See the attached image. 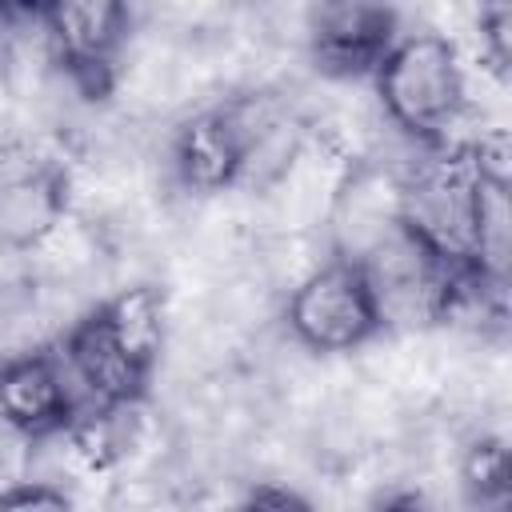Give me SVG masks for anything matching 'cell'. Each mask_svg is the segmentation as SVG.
Listing matches in <instances>:
<instances>
[{"mask_svg": "<svg viewBox=\"0 0 512 512\" xmlns=\"http://www.w3.org/2000/svg\"><path fill=\"white\" fill-rule=\"evenodd\" d=\"M384 120L424 152L448 148L468 112V64L444 32H400L372 72Z\"/></svg>", "mask_w": 512, "mask_h": 512, "instance_id": "7a4b0ae2", "label": "cell"}, {"mask_svg": "<svg viewBox=\"0 0 512 512\" xmlns=\"http://www.w3.org/2000/svg\"><path fill=\"white\" fill-rule=\"evenodd\" d=\"M36 28L48 48V60L64 72V80L80 96H108L132 32V12L112 0H80V4H40Z\"/></svg>", "mask_w": 512, "mask_h": 512, "instance_id": "277c9868", "label": "cell"}, {"mask_svg": "<svg viewBox=\"0 0 512 512\" xmlns=\"http://www.w3.org/2000/svg\"><path fill=\"white\" fill-rule=\"evenodd\" d=\"M72 212V176L60 160L0 148V256L36 252Z\"/></svg>", "mask_w": 512, "mask_h": 512, "instance_id": "5b68a950", "label": "cell"}, {"mask_svg": "<svg viewBox=\"0 0 512 512\" xmlns=\"http://www.w3.org/2000/svg\"><path fill=\"white\" fill-rule=\"evenodd\" d=\"M400 36V16L380 4H320L308 12L304 44L312 64L332 80L372 76Z\"/></svg>", "mask_w": 512, "mask_h": 512, "instance_id": "52a82bcc", "label": "cell"}, {"mask_svg": "<svg viewBox=\"0 0 512 512\" xmlns=\"http://www.w3.org/2000/svg\"><path fill=\"white\" fill-rule=\"evenodd\" d=\"M168 336V304L156 284H128L80 312L56 352L84 408H140Z\"/></svg>", "mask_w": 512, "mask_h": 512, "instance_id": "6da1fadb", "label": "cell"}, {"mask_svg": "<svg viewBox=\"0 0 512 512\" xmlns=\"http://www.w3.org/2000/svg\"><path fill=\"white\" fill-rule=\"evenodd\" d=\"M284 328L292 344L316 356L356 352L384 332L364 268L344 256L320 260L292 284L284 300Z\"/></svg>", "mask_w": 512, "mask_h": 512, "instance_id": "3957f363", "label": "cell"}, {"mask_svg": "<svg viewBox=\"0 0 512 512\" xmlns=\"http://www.w3.org/2000/svg\"><path fill=\"white\" fill-rule=\"evenodd\" d=\"M456 484L472 512H508V444L496 432H480L456 460Z\"/></svg>", "mask_w": 512, "mask_h": 512, "instance_id": "ba28073f", "label": "cell"}, {"mask_svg": "<svg viewBox=\"0 0 512 512\" xmlns=\"http://www.w3.org/2000/svg\"><path fill=\"white\" fill-rule=\"evenodd\" d=\"M0 512H76V504L60 484L20 480L0 488Z\"/></svg>", "mask_w": 512, "mask_h": 512, "instance_id": "30bf717a", "label": "cell"}, {"mask_svg": "<svg viewBox=\"0 0 512 512\" xmlns=\"http://www.w3.org/2000/svg\"><path fill=\"white\" fill-rule=\"evenodd\" d=\"M236 512H316V504L288 484H256Z\"/></svg>", "mask_w": 512, "mask_h": 512, "instance_id": "8fae6325", "label": "cell"}, {"mask_svg": "<svg viewBox=\"0 0 512 512\" xmlns=\"http://www.w3.org/2000/svg\"><path fill=\"white\" fill-rule=\"evenodd\" d=\"M368 512H432L420 496H408V492H400V496H388V500H380L376 508H368Z\"/></svg>", "mask_w": 512, "mask_h": 512, "instance_id": "7c38bea8", "label": "cell"}, {"mask_svg": "<svg viewBox=\"0 0 512 512\" xmlns=\"http://www.w3.org/2000/svg\"><path fill=\"white\" fill-rule=\"evenodd\" d=\"M476 40H480V60L484 72L496 80H508L512 68V8L508 4H488L476 12Z\"/></svg>", "mask_w": 512, "mask_h": 512, "instance_id": "9c48e42d", "label": "cell"}, {"mask_svg": "<svg viewBox=\"0 0 512 512\" xmlns=\"http://www.w3.org/2000/svg\"><path fill=\"white\" fill-rule=\"evenodd\" d=\"M0 416L28 440H52L72 428L80 416L76 384L56 348H32L0 356Z\"/></svg>", "mask_w": 512, "mask_h": 512, "instance_id": "8992f818", "label": "cell"}]
</instances>
